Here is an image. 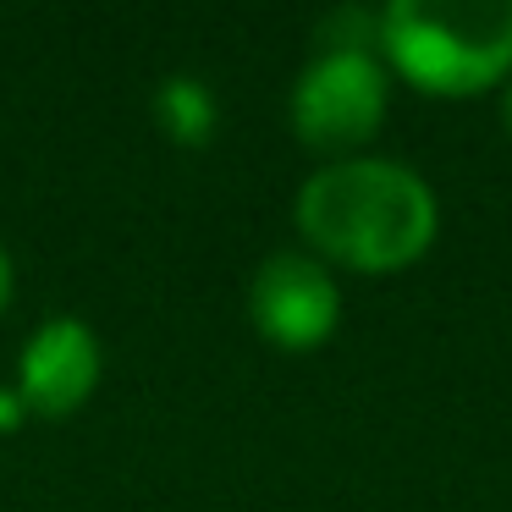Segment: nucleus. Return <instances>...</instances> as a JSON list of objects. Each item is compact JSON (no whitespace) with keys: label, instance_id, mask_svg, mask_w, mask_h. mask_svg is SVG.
Returning a JSON list of instances; mask_svg holds the SVG:
<instances>
[{"label":"nucleus","instance_id":"1","mask_svg":"<svg viewBox=\"0 0 512 512\" xmlns=\"http://www.w3.org/2000/svg\"><path fill=\"white\" fill-rule=\"evenodd\" d=\"M292 226L320 265L353 276H402L441 237V199L408 160L347 155L303 177Z\"/></svg>","mask_w":512,"mask_h":512},{"label":"nucleus","instance_id":"2","mask_svg":"<svg viewBox=\"0 0 512 512\" xmlns=\"http://www.w3.org/2000/svg\"><path fill=\"white\" fill-rule=\"evenodd\" d=\"M391 78L430 100H468L512 78V0H391L375 17Z\"/></svg>","mask_w":512,"mask_h":512},{"label":"nucleus","instance_id":"3","mask_svg":"<svg viewBox=\"0 0 512 512\" xmlns=\"http://www.w3.org/2000/svg\"><path fill=\"white\" fill-rule=\"evenodd\" d=\"M386 111H391V72L380 61V50L358 45V39H342V45H325L320 56H309V67L298 72L287 100L298 144L325 160L364 155V144L386 122Z\"/></svg>","mask_w":512,"mask_h":512},{"label":"nucleus","instance_id":"4","mask_svg":"<svg viewBox=\"0 0 512 512\" xmlns=\"http://www.w3.org/2000/svg\"><path fill=\"white\" fill-rule=\"evenodd\" d=\"M248 325L276 353H314L342 325V287L336 270L309 248H276L248 276Z\"/></svg>","mask_w":512,"mask_h":512},{"label":"nucleus","instance_id":"5","mask_svg":"<svg viewBox=\"0 0 512 512\" xmlns=\"http://www.w3.org/2000/svg\"><path fill=\"white\" fill-rule=\"evenodd\" d=\"M100 375V331L78 314H50L28 331L23 353H17V408H28L34 419H67L94 397Z\"/></svg>","mask_w":512,"mask_h":512},{"label":"nucleus","instance_id":"6","mask_svg":"<svg viewBox=\"0 0 512 512\" xmlns=\"http://www.w3.org/2000/svg\"><path fill=\"white\" fill-rule=\"evenodd\" d=\"M160 105L171 111V133H177V138H204V133H210V122H215V111H210V94H204L193 78H177V83H166V94H160Z\"/></svg>","mask_w":512,"mask_h":512},{"label":"nucleus","instance_id":"7","mask_svg":"<svg viewBox=\"0 0 512 512\" xmlns=\"http://www.w3.org/2000/svg\"><path fill=\"white\" fill-rule=\"evenodd\" d=\"M12 292H17V265H12V254H6V243H0V320L12 309Z\"/></svg>","mask_w":512,"mask_h":512},{"label":"nucleus","instance_id":"8","mask_svg":"<svg viewBox=\"0 0 512 512\" xmlns=\"http://www.w3.org/2000/svg\"><path fill=\"white\" fill-rule=\"evenodd\" d=\"M501 127H507V138H512V78L501 83Z\"/></svg>","mask_w":512,"mask_h":512}]
</instances>
